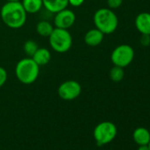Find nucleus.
Returning <instances> with one entry per match:
<instances>
[{
  "instance_id": "nucleus-4",
  "label": "nucleus",
  "mask_w": 150,
  "mask_h": 150,
  "mask_svg": "<svg viewBox=\"0 0 150 150\" xmlns=\"http://www.w3.org/2000/svg\"><path fill=\"white\" fill-rule=\"evenodd\" d=\"M48 38L50 48L57 53H65L71 48L72 37L68 29L54 28Z\"/></svg>"
},
{
  "instance_id": "nucleus-8",
  "label": "nucleus",
  "mask_w": 150,
  "mask_h": 150,
  "mask_svg": "<svg viewBox=\"0 0 150 150\" xmlns=\"http://www.w3.org/2000/svg\"><path fill=\"white\" fill-rule=\"evenodd\" d=\"M75 21H76V15L73 11L70 9L65 8L54 14L53 22L55 28L69 29L74 25Z\"/></svg>"
},
{
  "instance_id": "nucleus-10",
  "label": "nucleus",
  "mask_w": 150,
  "mask_h": 150,
  "mask_svg": "<svg viewBox=\"0 0 150 150\" xmlns=\"http://www.w3.org/2000/svg\"><path fill=\"white\" fill-rule=\"evenodd\" d=\"M104 38V34L97 28L89 29L84 35V42L87 45L91 47L98 46L102 43Z\"/></svg>"
},
{
  "instance_id": "nucleus-21",
  "label": "nucleus",
  "mask_w": 150,
  "mask_h": 150,
  "mask_svg": "<svg viewBox=\"0 0 150 150\" xmlns=\"http://www.w3.org/2000/svg\"><path fill=\"white\" fill-rule=\"evenodd\" d=\"M85 2V0H68V4L73 7H80Z\"/></svg>"
},
{
  "instance_id": "nucleus-15",
  "label": "nucleus",
  "mask_w": 150,
  "mask_h": 150,
  "mask_svg": "<svg viewBox=\"0 0 150 150\" xmlns=\"http://www.w3.org/2000/svg\"><path fill=\"white\" fill-rule=\"evenodd\" d=\"M54 29L53 25L48 21H41L36 25V32L42 37H49Z\"/></svg>"
},
{
  "instance_id": "nucleus-16",
  "label": "nucleus",
  "mask_w": 150,
  "mask_h": 150,
  "mask_svg": "<svg viewBox=\"0 0 150 150\" xmlns=\"http://www.w3.org/2000/svg\"><path fill=\"white\" fill-rule=\"evenodd\" d=\"M125 77L124 68L114 65L110 71V78L114 82H120Z\"/></svg>"
},
{
  "instance_id": "nucleus-3",
  "label": "nucleus",
  "mask_w": 150,
  "mask_h": 150,
  "mask_svg": "<svg viewBox=\"0 0 150 150\" xmlns=\"http://www.w3.org/2000/svg\"><path fill=\"white\" fill-rule=\"evenodd\" d=\"M93 21L96 28L104 35L114 33L118 26V18L114 11L110 8L98 9L94 14Z\"/></svg>"
},
{
  "instance_id": "nucleus-13",
  "label": "nucleus",
  "mask_w": 150,
  "mask_h": 150,
  "mask_svg": "<svg viewBox=\"0 0 150 150\" xmlns=\"http://www.w3.org/2000/svg\"><path fill=\"white\" fill-rule=\"evenodd\" d=\"M133 140L139 146L148 145L150 141V132L145 127H138L132 133Z\"/></svg>"
},
{
  "instance_id": "nucleus-1",
  "label": "nucleus",
  "mask_w": 150,
  "mask_h": 150,
  "mask_svg": "<svg viewBox=\"0 0 150 150\" xmlns=\"http://www.w3.org/2000/svg\"><path fill=\"white\" fill-rule=\"evenodd\" d=\"M27 14L21 2H6L0 10L1 20L13 29L21 28L25 25Z\"/></svg>"
},
{
  "instance_id": "nucleus-11",
  "label": "nucleus",
  "mask_w": 150,
  "mask_h": 150,
  "mask_svg": "<svg viewBox=\"0 0 150 150\" xmlns=\"http://www.w3.org/2000/svg\"><path fill=\"white\" fill-rule=\"evenodd\" d=\"M42 4L43 8L51 14L64 10L69 6L68 0H42Z\"/></svg>"
},
{
  "instance_id": "nucleus-7",
  "label": "nucleus",
  "mask_w": 150,
  "mask_h": 150,
  "mask_svg": "<svg viewBox=\"0 0 150 150\" xmlns=\"http://www.w3.org/2000/svg\"><path fill=\"white\" fill-rule=\"evenodd\" d=\"M57 94L59 97L64 101H72L81 96V86L76 81H65L58 87Z\"/></svg>"
},
{
  "instance_id": "nucleus-14",
  "label": "nucleus",
  "mask_w": 150,
  "mask_h": 150,
  "mask_svg": "<svg viewBox=\"0 0 150 150\" xmlns=\"http://www.w3.org/2000/svg\"><path fill=\"white\" fill-rule=\"evenodd\" d=\"M21 2L27 13L35 14L43 8L42 0H22Z\"/></svg>"
},
{
  "instance_id": "nucleus-19",
  "label": "nucleus",
  "mask_w": 150,
  "mask_h": 150,
  "mask_svg": "<svg viewBox=\"0 0 150 150\" xmlns=\"http://www.w3.org/2000/svg\"><path fill=\"white\" fill-rule=\"evenodd\" d=\"M123 4V0H107L108 8L111 10H115L119 8Z\"/></svg>"
},
{
  "instance_id": "nucleus-20",
  "label": "nucleus",
  "mask_w": 150,
  "mask_h": 150,
  "mask_svg": "<svg viewBox=\"0 0 150 150\" xmlns=\"http://www.w3.org/2000/svg\"><path fill=\"white\" fill-rule=\"evenodd\" d=\"M140 44L142 46H149L150 45V35H141L139 38Z\"/></svg>"
},
{
  "instance_id": "nucleus-2",
  "label": "nucleus",
  "mask_w": 150,
  "mask_h": 150,
  "mask_svg": "<svg viewBox=\"0 0 150 150\" xmlns=\"http://www.w3.org/2000/svg\"><path fill=\"white\" fill-rule=\"evenodd\" d=\"M39 73L40 66L29 57L21 59L15 66L16 78L25 85L34 83L38 79Z\"/></svg>"
},
{
  "instance_id": "nucleus-18",
  "label": "nucleus",
  "mask_w": 150,
  "mask_h": 150,
  "mask_svg": "<svg viewBox=\"0 0 150 150\" xmlns=\"http://www.w3.org/2000/svg\"><path fill=\"white\" fill-rule=\"evenodd\" d=\"M7 79H8V73L4 67L0 66V88H2L6 84Z\"/></svg>"
},
{
  "instance_id": "nucleus-5",
  "label": "nucleus",
  "mask_w": 150,
  "mask_h": 150,
  "mask_svg": "<svg viewBox=\"0 0 150 150\" xmlns=\"http://www.w3.org/2000/svg\"><path fill=\"white\" fill-rule=\"evenodd\" d=\"M117 126L110 121L99 123L94 129L93 135L97 146H101L111 142L117 136Z\"/></svg>"
},
{
  "instance_id": "nucleus-22",
  "label": "nucleus",
  "mask_w": 150,
  "mask_h": 150,
  "mask_svg": "<svg viewBox=\"0 0 150 150\" xmlns=\"http://www.w3.org/2000/svg\"><path fill=\"white\" fill-rule=\"evenodd\" d=\"M137 150H149V146L148 145H141L138 147Z\"/></svg>"
},
{
  "instance_id": "nucleus-17",
  "label": "nucleus",
  "mask_w": 150,
  "mask_h": 150,
  "mask_svg": "<svg viewBox=\"0 0 150 150\" xmlns=\"http://www.w3.org/2000/svg\"><path fill=\"white\" fill-rule=\"evenodd\" d=\"M39 47H38L37 42H35V41H33V40H28L27 42H25V43L23 45L24 52L29 57H31L35 54V52L36 51V50Z\"/></svg>"
},
{
  "instance_id": "nucleus-23",
  "label": "nucleus",
  "mask_w": 150,
  "mask_h": 150,
  "mask_svg": "<svg viewBox=\"0 0 150 150\" xmlns=\"http://www.w3.org/2000/svg\"><path fill=\"white\" fill-rule=\"evenodd\" d=\"M21 0H6V2H21Z\"/></svg>"
},
{
  "instance_id": "nucleus-24",
  "label": "nucleus",
  "mask_w": 150,
  "mask_h": 150,
  "mask_svg": "<svg viewBox=\"0 0 150 150\" xmlns=\"http://www.w3.org/2000/svg\"><path fill=\"white\" fill-rule=\"evenodd\" d=\"M148 146H149V150H150V141H149V143H148Z\"/></svg>"
},
{
  "instance_id": "nucleus-6",
  "label": "nucleus",
  "mask_w": 150,
  "mask_h": 150,
  "mask_svg": "<svg viewBox=\"0 0 150 150\" xmlns=\"http://www.w3.org/2000/svg\"><path fill=\"white\" fill-rule=\"evenodd\" d=\"M134 50L129 44H120L116 47L110 55V60L114 65L125 68L133 61Z\"/></svg>"
},
{
  "instance_id": "nucleus-12",
  "label": "nucleus",
  "mask_w": 150,
  "mask_h": 150,
  "mask_svg": "<svg viewBox=\"0 0 150 150\" xmlns=\"http://www.w3.org/2000/svg\"><path fill=\"white\" fill-rule=\"evenodd\" d=\"M31 57L39 66H44L50 63L51 59V53L46 48H38Z\"/></svg>"
},
{
  "instance_id": "nucleus-9",
  "label": "nucleus",
  "mask_w": 150,
  "mask_h": 150,
  "mask_svg": "<svg viewBox=\"0 0 150 150\" xmlns=\"http://www.w3.org/2000/svg\"><path fill=\"white\" fill-rule=\"evenodd\" d=\"M136 29L141 35H150V13H140L135 18Z\"/></svg>"
}]
</instances>
